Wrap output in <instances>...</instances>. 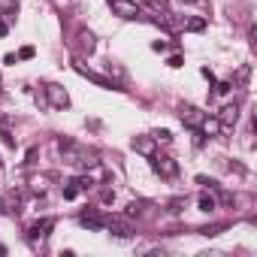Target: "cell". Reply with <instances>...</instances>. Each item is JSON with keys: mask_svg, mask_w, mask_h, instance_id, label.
<instances>
[{"mask_svg": "<svg viewBox=\"0 0 257 257\" xmlns=\"http://www.w3.org/2000/svg\"><path fill=\"white\" fill-rule=\"evenodd\" d=\"M58 149L64 152V161L70 164V167H94L97 164V158H94V152H88V149H82V146H73V143H58Z\"/></svg>", "mask_w": 257, "mask_h": 257, "instance_id": "cell-1", "label": "cell"}, {"mask_svg": "<svg viewBox=\"0 0 257 257\" xmlns=\"http://www.w3.org/2000/svg\"><path fill=\"white\" fill-rule=\"evenodd\" d=\"M152 167H155V173L164 176V179H176V176H179V164H176L173 158H167V155H152Z\"/></svg>", "mask_w": 257, "mask_h": 257, "instance_id": "cell-2", "label": "cell"}, {"mask_svg": "<svg viewBox=\"0 0 257 257\" xmlns=\"http://www.w3.org/2000/svg\"><path fill=\"white\" fill-rule=\"evenodd\" d=\"M109 4H112V13L121 19H140V7L134 0H109Z\"/></svg>", "mask_w": 257, "mask_h": 257, "instance_id": "cell-3", "label": "cell"}, {"mask_svg": "<svg viewBox=\"0 0 257 257\" xmlns=\"http://www.w3.org/2000/svg\"><path fill=\"white\" fill-rule=\"evenodd\" d=\"M179 118H182V124H188V127H194V131H200V124H203V112L200 109H194V106H179Z\"/></svg>", "mask_w": 257, "mask_h": 257, "instance_id": "cell-4", "label": "cell"}, {"mask_svg": "<svg viewBox=\"0 0 257 257\" xmlns=\"http://www.w3.org/2000/svg\"><path fill=\"white\" fill-rule=\"evenodd\" d=\"M46 97H49V103H52L55 109H67V106H70V97H67V91H64L61 85H49V88H46Z\"/></svg>", "mask_w": 257, "mask_h": 257, "instance_id": "cell-5", "label": "cell"}, {"mask_svg": "<svg viewBox=\"0 0 257 257\" xmlns=\"http://www.w3.org/2000/svg\"><path fill=\"white\" fill-rule=\"evenodd\" d=\"M106 227L118 236V239H127V236H134V224L127 221V218H109L106 221Z\"/></svg>", "mask_w": 257, "mask_h": 257, "instance_id": "cell-6", "label": "cell"}, {"mask_svg": "<svg viewBox=\"0 0 257 257\" xmlns=\"http://www.w3.org/2000/svg\"><path fill=\"white\" fill-rule=\"evenodd\" d=\"M88 185H91L88 179H73V182L64 188V200H76V197H79V191H88Z\"/></svg>", "mask_w": 257, "mask_h": 257, "instance_id": "cell-7", "label": "cell"}, {"mask_svg": "<svg viewBox=\"0 0 257 257\" xmlns=\"http://www.w3.org/2000/svg\"><path fill=\"white\" fill-rule=\"evenodd\" d=\"M52 227H55V221H52V218H46V221H37V224L31 227V236H34V239H46Z\"/></svg>", "mask_w": 257, "mask_h": 257, "instance_id": "cell-8", "label": "cell"}, {"mask_svg": "<svg viewBox=\"0 0 257 257\" xmlns=\"http://www.w3.org/2000/svg\"><path fill=\"white\" fill-rule=\"evenodd\" d=\"M134 149H137L140 155H149V158H152V155H155V140H149V137H137V140H134Z\"/></svg>", "mask_w": 257, "mask_h": 257, "instance_id": "cell-9", "label": "cell"}, {"mask_svg": "<svg viewBox=\"0 0 257 257\" xmlns=\"http://www.w3.org/2000/svg\"><path fill=\"white\" fill-rule=\"evenodd\" d=\"M200 131H203L206 137H218V134H221V121H218V118H203Z\"/></svg>", "mask_w": 257, "mask_h": 257, "instance_id": "cell-10", "label": "cell"}, {"mask_svg": "<svg viewBox=\"0 0 257 257\" xmlns=\"http://www.w3.org/2000/svg\"><path fill=\"white\" fill-rule=\"evenodd\" d=\"M76 70H79V73H82V76H88V79H91V82H97V85H103V88H115V85H112V82H109V79H103V76H97V73H91V70H85V67H82V64H76Z\"/></svg>", "mask_w": 257, "mask_h": 257, "instance_id": "cell-11", "label": "cell"}, {"mask_svg": "<svg viewBox=\"0 0 257 257\" xmlns=\"http://www.w3.org/2000/svg\"><path fill=\"white\" fill-rule=\"evenodd\" d=\"M236 118H239V109L236 106H227V109H221V127H227V124H236Z\"/></svg>", "mask_w": 257, "mask_h": 257, "instance_id": "cell-12", "label": "cell"}, {"mask_svg": "<svg viewBox=\"0 0 257 257\" xmlns=\"http://www.w3.org/2000/svg\"><path fill=\"white\" fill-rule=\"evenodd\" d=\"M0 13H4V16H16L19 13V0H0Z\"/></svg>", "mask_w": 257, "mask_h": 257, "instance_id": "cell-13", "label": "cell"}, {"mask_svg": "<svg viewBox=\"0 0 257 257\" xmlns=\"http://www.w3.org/2000/svg\"><path fill=\"white\" fill-rule=\"evenodd\" d=\"M200 209H203V212H215V197L203 194V197H200Z\"/></svg>", "mask_w": 257, "mask_h": 257, "instance_id": "cell-14", "label": "cell"}, {"mask_svg": "<svg viewBox=\"0 0 257 257\" xmlns=\"http://www.w3.org/2000/svg\"><path fill=\"white\" fill-rule=\"evenodd\" d=\"M79 224H82V227H91V230H100V227H103V221H97V218H88V215H85V218H79Z\"/></svg>", "mask_w": 257, "mask_h": 257, "instance_id": "cell-15", "label": "cell"}, {"mask_svg": "<svg viewBox=\"0 0 257 257\" xmlns=\"http://www.w3.org/2000/svg\"><path fill=\"white\" fill-rule=\"evenodd\" d=\"M185 28H188V31H203V28H206V22H203V19H191Z\"/></svg>", "mask_w": 257, "mask_h": 257, "instance_id": "cell-16", "label": "cell"}, {"mask_svg": "<svg viewBox=\"0 0 257 257\" xmlns=\"http://www.w3.org/2000/svg\"><path fill=\"white\" fill-rule=\"evenodd\" d=\"M149 7L158 10V13H167V0H149Z\"/></svg>", "mask_w": 257, "mask_h": 257, "instance_id": "cell-17", "label": "cell"}, {"mask_svg": "<svg viewBox=\"0 0 257 257\" xmlns=\"http://www.w3.org/2000/svg\"><path fill=\"white\" fill-rule=\"evenodd\" d=\"M19 58H25V61H28V58H34V49H31V46H25V49L19 52Z\"/></svg>", "mask_w": 257, "mask_h": 257, "instance_id": "cell-18", "label": "cell"}, {"mask_svg": "<svg viewBox=\"0 0 257 257\" xmlns=\"http://www.w3.org/2000/svg\"><path fill=\"white\" fill-rule=\"evenodd\" d=\"M155 140H161V143H170V140H173V134H170V131H161Z\"/></svg>", "mask_w": 257, "mask_h": 257, "instance_id": "cell-19", "label": "cell"}, {"mask_svg": "<svg viewBox=\"0 0 257 257\" xmlns=\"http://www.w3.org/2000/svg\"><path fill=\"white\" fill-rule=\"evenodd\" d=\"M7 31H10V28H7V22H0V37H7Z\"/></svg>", "mask_w": 257, "mask_h": 257, "instance_id": "cell-20", "label": "cell"}, {"mask_svg": "<svg viewBox=\"0 0 257 257\" xmlns=\"http://www.w3.org/2000/svg\"><path fill=\"white\" fill-rule=\"evenodd\" d=\"M182 4H197V0H182Z\"/></svg>", "mask_w": 257, "mask_h": 257, "instance_id": "cell-21", "label": "cell"}, {"mask_svg": "<svg viewBox=\"0 0 257 257\" xmlns=\"http://www.w3.org/2000/svg\"><path fill=\"white\" fill-rule=\"evenodd\" d=\"M0 167H4V164H0Z\"/></svg>", "mask_w": 257, "mask_h": 257, "instance_id": "cell-22", "label": "cell"}]
</instances>
